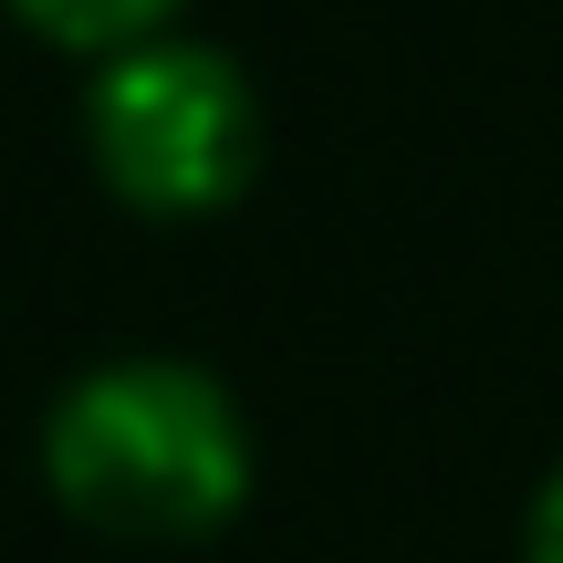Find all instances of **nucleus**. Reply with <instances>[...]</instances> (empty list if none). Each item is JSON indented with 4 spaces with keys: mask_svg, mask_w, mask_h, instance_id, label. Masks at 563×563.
Wrapping results in <instances>:
<instances>
[{
    "mask_svg": "<svg viewBox=\"0 0 563 563\" xmlns=\"http://www.w3.org/2000/svg\"><path fill=\"white\" fill-rule=\"evenodd\" d=\"M32 470L63 522L104 532V543L188 553L251 511L262 439H251V407L220 365L125 344V355H95L53 386L32 428Z\"/></svg>",
    "mask_w": 563,
    "mask_h": 563,
    "instance_id": "1",
    "label": "nucleus"
},
{
    "mask_svg": "<svg viewBox=\"0 0 563 563\" xmlns=\"http://www.w3.org/2000/svg\"><path fill=\"white\" fill-rule=\"evenodd\" d=\"M74 136L95 188L146 230H199L262 188L272 115L241 53L209 32H146L104 63H74Z\"/></svg>",
    "mask_w": 563,
    "mask_h": 563,
    "instance_id": "2",
    "label": "nucleus"
},
{
    "mask_svg": "<svg viewBox=\"0 0 563 563\" xmlns=\"http://www.w3.org/2000/svg\"><path fill=\"white\" fill-rule=\"evenodd\" d=\"M0 11H11L42 53L104 63V53H125V42H146V32H178L188 0H0Z\"/></svg>",
    "mask_w": 563,
    "mask_h": 563,
    "instance_id": "3",
    "label": "nucleus"
},
{
    "mask_svg": "<svg viewBox=\"0 0 563 563\" xmlns=\"http://www.w3.org/2000/svg\"><path fill=\"white\" fill-rule=\"evenodd\" d=\"M522 563H563V460L532 481V501H522Z\"/></svg>",
    "mask_w": 563,
    "mask_h": 563,
    "instance_id": "4",
    "label": "nucleus"
}]
</instances>
